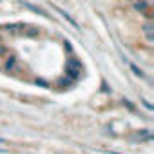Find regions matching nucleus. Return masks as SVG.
Masks as SVG:
<instances>
[{"label":"nucleus","instance_id":"1","mask_svg":"<svg viewBox=\"0 0 154 154\" xmlns=\"http://www.w3.org/2000/svg\"><path fill=\"white\" fill-rule=\"evenodd\" d=\"M51 6H53V9H54V11H58V13H60V15H62V17H63V18H65V20H67V22H69V24H71V26L74 27V29H80L78 22H76V20H74V18H72V17H71V15H69L67 11H63L62 8H58V6H54V4H51Z\"/></svg>","mask_w":154,"mask_h":154},{"label":"nucleus","instance_id":"2","mask_svg":"<svg viewBox=\"0 0 154 154\" xmlns=\"http://www.w3.org/2000/svg\"><path fill=\"white\" fill-rule=\"evenodd\" d=\"M22 4H24L27 9H31L33 13H36V15H42V17H47V18L51 17V15H47V11H44V9H42V8H38V6H33V4H29V2H22Z\"/></svg>","mask_w":154,"mask_h":154},{"label":"nucleus","instance_id":"3","mask_svg":"<svg viewBox=\"0 0 154 154\" xmlns=\"http://www.w3.org/2000/svg\"><path fill=\"white\" fill-rule=\"evenodd\" d=\"M134 8H136V11H141V13H145L147 11V2H145V0H140V2H138V0H134Z\"/></svg>","mask_w":154,"mask_h":154},{"label":"nucleus","instance_id":"4","mask_svg":"<svg viewBox=\"0 0 154 154\" xmlns=\"http://www.w3.org/2000/svg\"><path fill=\"white\" fill-rule=\"evenodd\" d=\"M131 69L134 71V74H138V76H143V72H141V69H138L134 63H131Z\"/></svg>","mask_w":154,"mask_h":154},{"label":"nucleus","instance_id":"5","mask_svg":"<svg viewBox=\"0 0 154 154\" xmlns=\"http://www.w3.org/2000/svg\"><path fill=\"white\" fill-rule=\"evenodd\" d=\"M127 2H134V0H127Z\"/></svg>","mask_w":154,"mask_h":154}]
</instances>
